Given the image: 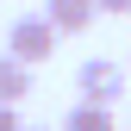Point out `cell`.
<instances>
[{"instance_id": "1", "label": "cell", "mask_w": 131, "mask_h": 131, "mask_svg": "<svg viewBox=\"0 0 131 131\" xmlns=\"http://www.w3.org/2000/svg\"><path fill=\"white\" fill-rule=\"evenodd\" d=\"M56 38L62 31L44 19V13H25V19H13V31H6V56H19L25 69H38V62L56 50Z\"/></svg>"}, {"instance_id": "2", "label": "cell", "mask_w": 131, "mask_h": 131, "mask_svg": "<svg viewBox=\"0 0 131 131\" xmlns=\"http://www.w3.org/2000/svg\"><path fill=\"white\" fill-rule=\"evenodd\" d=\"M75 94L88 106H112V100H125V69L119 62H106V56H88L75 69Z\"/></svg>"}, {"instance_id": "3", "label": "cell", "mask_w": 131, "mask_h": 131, "mask_svg": "<svg viewBox=\"0 0 131 131\" xmlns=\"http://www.w3.org/2000/svg\"><path fill=\"white\" fill-rule=\"evenodd\" d=\"M44 19L69 38V31H88L94 19H100V0H44Z\"/></svg>"}, {"instance_id": "4", "label": "cell", "mask_w": 131, "mask_h": 131, "mask_svg": "<svg viewBox=\"0 0 131 131\" xmlns=\"http://www.w3.org/2000/svg\"><path fill=\"white\" fill-rule=\"evenodd\" d=\"M19 100H31V69L0 50V106H19Z\"/></svg>"}, {"instance_id": "5", "label": "cell", "mask_w": 131, "mask_h": 131, "mask_svg": "<svg viewBox=\"0 0 131 131\" xmlns=\"http://www.w3.org/2000/svg\"><path fill=\"white\" fill-rule=\"evenodd\" d=\"M62 131H119V125H112V106H88V100H75L69 112H62Z\"/></svg>"}, {"instance_id": "6", "label": "cell", "mask_w": 131, "mask_h": 131, "mask_svg": "<svg viewBox=\"0 0 131 131\" xmlns=\"http://www.w3.org/2000/svg\"><path fill=\"white\" fill-rule=\"evenodd\" d=\"M0 131H19V112L13 106H0Z\"/></svg>"}, {"instance_id": "7", "label": "cell", "mask_w": 131, "mask_h": 131, "mask_svg": "<svg viewBox=\"0 0 131 131\" xmlns=\"http://www.w3.org/2000/svg\"><path fill=\"white\" fill-rule=\"evenodd\" d=\"M100 13H131V0H100Z\"/></svg>"}]
</instances>
